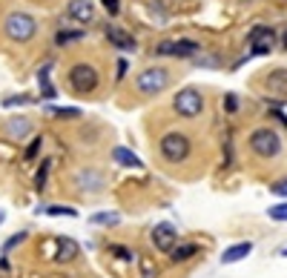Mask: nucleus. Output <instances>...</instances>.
I'll use <instances>...</instances> for the list:
<instances>
[{
	"instance_id": "f257e3e1",
	"label": "nucleus",
	"mask_w": 287,
	"mask_h": 278,
	"mask_svg": "<svg viewBox=\"0 0 287 278\" xmlns=\"http://www.w3.org/2000/svg\"><path fill=\"white\" fill-rule=\"evenodd\" d=\"M158 152H161V158L167 164H184V161H190V155H192V138L181 129H169L161 135Z\"/></svg>"
},
{
	"instance_id": "f03ea898",
	"label": "nucleus",
	"mask_w": 287,
	"mask_h": 278,
	"mask_svg": "<svg viewBox=\"0 0 287 278\" xmlns=\"http://www.w3.org/2000/svg\"><path fill=\"white\" fill-rule=\"evenodd\" d=\"M250 152H253L255 158H264V161H270V158H279L282 155V135L270 126H258V129L250 132Z\"/></svg>"
},
{
	"instance_id": "7ed1b4c3",
	"label": "nucleus",
	"mask_w": 287,
	"mask_h": 278,
	"mask_svg": "<svg viewBox=\"0 0 287 278\" xmlns=\"http://www.w3.org/2000/svg\"><path fill=\"white\" fill-rule=\"evenodd\" d=\"M3 32L15 43H29L37 34V20L29 12H9L6 20H3Z\"/></svg>"
},
{
	"instance_id": "20e7f679",
	"label": "nucleus",
	"mask_w": 287,
	"mask_h": 278,
	"mask_svg": "<svg viewBox=\"0 0 287 278\" xmlns=\"http://www.w3.org/2000/svg\"><path fill=\"white\" fill-rule=\"evenodd\" d=\"M169 81H172V75H169L167 66H147L144 72H138L135 89L144 98H155V95H161L169 86Z\"/></svg>"
},
{
	"instance_id": "39448f33",
	"label": "nucleus",
	"mask_w": 287,
	"mask_h": 278,
	"mask_svg": "<svg viewBox=\"0 0 287 278\" xmlns=\"http://www.w3.org/2000/svg\"><path fill=\"white\" fill-rule=\"evenodd\" d=\"M66 81L75 95H92L98 89V83H101V75H98V69L92 63H75L69 69Z\"/></svg>"
},
{
	"instance_id": "423d86ee",
	"label": "nucleus",
	"mask_w": 287,
	"mask_h": 278,
	"mask_svg": "<svg viewBox=\"0 0 287 278\" xmlns=\"http://www.w3.org/2000/svg\"><path fill=\"white\" fill-rule=\"evenodd\" d=\"M172 109H175V115H181V118H187V121L198 118V115L204 112L201 89H195V86H184V89H178L175 98H172Z\"/></svg>"
},
{
	"instance_id": "0eeeda50",
	"label": "nucleus",
	"mask_w": 287,
	"mask_h": 278,
	"mask_svg": "<svg viewBox=\"0 0 287 278\" xmlns=\"http://www.w3.org/2000/svg\"><path fill=\"white\" fill-rule=\"evenodd\" d=\"M201 46H198V40H161L158 46H155V55L158 58H192V55H198Z\"/></svg>"
},
{
	"instance_id": "6e6552de",
	"label": "nucleus",
	"mask_w": 287,
	"mask_h": 278,
	"mask_svg": "<svg viewBox=\"0 0 287 278\" xmlns=\"http://www.w3.org/2000/svg\"><path fill=\"white\" fill-rule=\"evenodd\" d=\"M247 43H250L253 55H270L273 46H276V32L270 26H253L247 34Z\"/></svg>"
},
{
	"instance_id": "1a4fd4ad",
	"label": "nucleus",
	"mask_w": 287,
	"mask_h": 278,
	"mask_svg": "<svg viewBox=\"0 0 287 278\" xmlns=\"http://www.w3.org/2000/svg\"><path fill=\"white\" fill-rule=\"evenodd\" d=\"M175 244H178V229L172 227V224L161 221V224H155V227H152V247H155V249L169 252Z\"/></svg>"
},
{
	"instance_id": "9d476101",
	"label": "nucleus",
	"mask_w": 287,
	"mask_h": 278,
	"mask_svg": "<svg viewBox=\"0 0 287 278\" xmlns=\"http://www.w3.org/2000/svg\"><path fill=\"white\" fill-rule=\"evenodd\" d=\"M66 17L75 23H92L95 20V0H69L66 3Z\"/></svg>"
},
{
	"instance_id": "9b49d317",
	"label": "nucleus",
	"mask_w": 287,
	"mask_h": 278,
	"mask_svg": "<svg viewBox=\"0 0 287 278\" xmlns=\"http://www.w3.org/2000/svg\"><path fill=\"white\" fill-rule=\"evenodd\" d=\"M75 184H78L81 192H101L106 178H103V172H98V169H81L75 175Z\"/></svg>"
},
{
	"instance_id": "f8f14e48",
	"label": "nucleus",
	"mask_w": 287,
	"mask_h": 278,
	"mask_svg": "<svg viewBox=\"0 0 287 278\" xmlns=\"http://www.w3.org/2000/svg\"><path fill=\"white\" fill-rule=\"evenodd\" d=\"M106 40L112 43V46H118V49L124 52H135V37L129 32H124V29H118V26H106Z\"/></svg>"
},
{
	"instance_id": "ddd939ff",
	"label": "nucleus",
	"mask_w": 287,
	"mask_h": 278,
	"mask_svg": "<svg viewBox=\"0 0 287 278\" xmlns=\"http://www.w3.org/2000/svg\"><path fill=\"white\" fill-rule=\"evenodd\" d=\"M264 83H267V92L270 95H282L285 98L287 95V69H273L270 75L264 78Z\"/></svg>"
},
{
	"instance_id": "4468645a",
	"label": "nucleus",
	"mask_w": 287,
	"mask_h": 278,
	"mask_svg": "<svg viewBox=\"0 0 287 278\" xmlns=\"http://www.w3.org/2000/svg\"><path fill=\"white\" fill-rule=\"evenodd\" d=\"M29 132H32V121L29 118H12V121H6V135L12 141H23Z\"/></svg>"
},
{
	"instance_id": "2eb2a0df",
	"label": "nucleus",
	"mask_w": 287,
	"mask_h": 278,
	"mask_svg": "<svg viewBox=\"0 0 287 278\" xmlns=\"http://www.w3.org/2000/svg\"><path fill=\"white\" fill-rule=\"evenodd\" d=\"M250 252H253V244H250V241H241V244L227 247V249L221 252V261L224 264H236V261H241V258H247Z\"/></svg>"
},
{
	"instance_id": "dca6fc26",
	"label": "nucleus",
	"mask_w": 287,
	"mask_h": 278,
	"mask_svg": "<svg viewBox=\"0 0 287 278\" xmlns=\"http://www.w3.org/2000/svg\"><path fill=\"white\" fill-rule=\"evenodd\" d=\"M112 158H115V161H118L121 166H132V169H141V158H138L135 152H129V149L127 147H115L112 149Z\"/></svg>"
},
{
	"instance_id": "f3484780",
	"label": "nucleus",
	"mask_w": 287,
	"mask_h": 278,
	"mask_svg": "<svg viewBox=\"0 0 287 278\" xmlns=\"http://www.w3.org/2000/svg\"><path fill=\"white\" fill-rule=\"evenodd\" d=\"M78 252H81V249H78V244H75L72 238H61V241H58V261H61V264L75 261V258H78Z\"/></svg>"
},
{
	"instance_id": "a211bd4d",
	"label": "nucleus",
	"mask_w": 287,
	"mask_h": 278,
	"mask_svg": "<svg viewBox=\"0 0 287 278\" xmlns=\"http://www.w3.org/2000/svg\"><path fill=\"white\" fill-rule=\"evenodd\" d=\"M195 252H198L195 244H181V247H172V249H169V258L175 264H181V261H187V258H192Z\"/></svg>"
},
{
	"instance_id": "6ab92c4d",
	"label": "nucleus",
	"mask_w": 287,
	"mask_h": 278,
	"mask_svg": "<svg viewBox=\"0 0 287 278\" xmlns=\"http://www.w3.org/2000/svg\"><path fill=\"white\" fill-rule=\"evenodd\" d=\"M75 40H84V32L81 29H61L55 34V43L58 46H66V43H75Z\"/></svg>"
},
{
	"instance_id": "aec40b11",
	"label": "nucleus",
	"mask_w": 287,
	"mask_h": 278,
	"mask_svg": "<svg viewBox=\"0 0 287 278\" xmlns=\"http://www.w3.org/2000/svg\"><path fill=\"white\" fill-rule=\"evenodd\" d=\"M49 166H52V161H43L40 164V169H37V175H34V189L40 192L43 186H46V175H49Z\"/></svg>"
},
{
	"instance_id": "412c9836",
	"label": "nucleus",
	"mask_w": 287,
	"mask_h": 278,
	"mask_svg": "<svg viewBox=\"0 0 287 278\" xmlns=\"http://www.w3.org/2000/svg\"><path fill=\"white\" fill-rule=\"evenodd\" d=\"M89 221H92V224H109V227H115V224H118V215L115 213H98V215H92Z\"/></svg>"
},
{
	"instance_id": "4be33fe9",
	"label": "nucleus",
	"mask_w": 287,
	"mask_h": 278,
	"mask_svg": "<svg viewBox=\"0 0 287 278\" xmlns=\"http://www.w3.org/2000/svg\"><path fill=\"white\" fill-rule=\"evenodd\" d=\"M40 147H43V138L37 135V138H32V144H29V149L23 152V158H26V161H32V158H37V152H40Z\"/></svg>"
},
{
	"instance_id": "5701e85b",
	"label": "nucleus",
	"mask_w": 287,
	"mask_h": 278,
	"mask_svg": "<svg viewBox=\"0 0 287 278\" xmlns=\"http://www.w3.org/2000/svg\"><path fill=\"white\" fill-rule=\"evenodd\" d=\"M273 218V221H287V204H276V207H270V213H267Z\"/></svg>"
},
{
	"instance_id": "b1692460",
	"label": "nucleus",
	"mask_w": 287,
	"mask_h": 278,
	"mask_svg": "<svg viewBox=\"0 0 287 278\" xmlns=\"http://www.w3.org/2000/svg\"><path fill=\"white\" fill-rule=\"evenodd\" d=\"M270 192L279 198H287V175L282 181H276V184H270Z\"/></svg>"
},
{
	"instance_id": "393cba45",
	"label": "nucleus",
	"mask_w": 287,
	"mask_h": 278,
	"mask_svg": "<svg viewBox=\"0 0 287 278\" xmlns=\"http://www.w3.org/2000/svg\"><path fill=\"white\" fill-rule=\"evenodd\" d=\"M46 213H49V215H66V218H75L78 210H72V207H46Z\"/></svg>"
},
{
	"instance_id": "a878e982",
	"label": "nucleus",
	"mask_w": 287,
	"mask_h": 278,
	"mask_svg": "<svg viewBox=\"0 0 287 278\" xmlns=\"http://www.w3.org/2000/svg\"><path fill=\"white\" fill-rule=\"evenodd\" d=\"M109 252H112V255H118V258H124V261H132V258H135V255H132V252H129V249H124V247H109Z\"/></svg>"
},
{
	"instance_id": "bb28decb",
	"label": "nucleus",
	"mask_w": 287,
	"mask_h": 278,
	"mask_svg": "<svg viewBox=\"0 0 287 278\" xmlns=\"http://www.w3.org/2000/svg\"><path fill=\"white\" fill-rule=\"evenodd\" d=\"M15 103L23 106V103H32V98H29V95H17V98H6L3 100V106H15Z\"/></svg>"
},
{
	"instance_id": "cd10ccee",
	"label": "nucleus",
	"mask_w": 287,
	"mask_h": 278,
	"mask_svg": "<svg viewBox=\"0 0 287 278\" xmlns=\"http://www.w3.org/2000/svg\"><path fill=\"white\" fill-rule=\"evenodd\" d=\"M103 9H106L109 15L115 17V15H118V12H121V3H118V0H103Z\"/></svg>"
},
{
	"instance_id": "c85d7f7f",
	"label": "nucleus",
	"mask_w": 287,
	"mask_h": 278,
	"mask_svg": "<svg viewBox=\"0 0 287 278\" xmlns=\"http://www.w3.org/2000/svg\"><path fill=\"white\" fill-rule=\"evenodd\" d=\"M224 106H227V112H238V98L236 95H227L224 98Z\"/></svg>"
},
{
	"instance_id": "c756f323",
	"label": "nucleus",
	"mask_w": 287,
	"mask_h": 278,
	"mask_svg": "<svg viewBox=\"0 0 287 278\" xmlns=\"http://www.w3.org/2000/svg\"><path fill=\"white\" fill-rule=\"evenodd\" d=\"M52 112L58 115V118H78V115H81L78 109H52Z\"/></svg>"
},
{
	"instance_id": "7c9ffc66",
	"label": "nucleus",
	"mask_w": 287,
	"mask_h": 278,
	"mask_svg": "<svg viewBox=\"0 0 287 278\" xmlns=\"http://www.w3.org/2000/svg\"><path fill=\"white\" fill-rule=\"evenodd\" d=\"M23 238H26V232H17V235H12V238L6 241V249H12V247H17L20 241H23Z\"/></svg>"
},
{
	"instance_id": "2f4dec72",
	"label": "nucleus",
	"mask_w": 287,
	"mask_h": 278,
	"mask_svg": "<svg viewBox=\"0 0 287 278\" xmlns=\"http://www.w3.org/2000/svg\"><path fill=\"white\" fill-rule=\"evenodd\" d=\"M198 66H219V58H198Z\"/></svg>"
},
{
	"instance_id": "473e14b6",
	"label": "nucleus",
	"mask_w": 287,
	"mask_h": 278,
	"mask_svg": "<svg viewBox=\"0 0 287 278\" xmlns=\"http://www.w3.org/2000/svg\"><path fill=\"white\" fill-rule=\"evenodd\" d=\"M124 75H127V61L121 58L118 61V81H124Z\"/></svg>"
},
{
	"instance_id": "72a5a7b5",
	"label": "nucleus",
	"mask_w": 287,
	"mask_h": 278,
	"mask_svg": "<svg viewBox=\"0 0 287 278\" xmlns=\"http://www.w3.org/2000/svg\"><path fill=\"white\" fill-rule=\"evenodd\" d=\"M3 221H6V213H3V210H0V224H3Z\"/></svg>"
},
{
	"instance_id": "f704fd0d",
	"label": "nucleus",
	"mask_w": 287,
	"mask_h": 278,
	"mask_svg": "<svg viewBox=\"0 0 287 278\" xmlns=\"http://www.w3.org/2000/svg\"><path fill=\"white\" fill-rule=\"evenodd\" d=\"M282 255H287V247H285V249H282Z\"/></svg>"
}]
</instances>
